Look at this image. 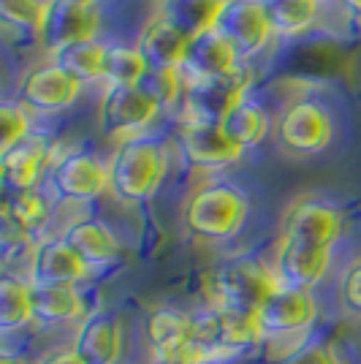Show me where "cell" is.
I'll list each match as a JSON object with an SVG mask.
<instances>
[{
	"instance_id": "12",
	"label": "cell",
	"mask_w": 361,
	"mask_h": 364,
	"mask_svg": "<svg viewBox=\"0 0 361 364\" xmlns=\"http://www.w3.org/2000/svg\"><path fill=\"white\" fill-rule=\"evenodd\" d=\"M256 313L266 340H288V337L304 334L316 323L318 304L310 291L283 286L277 294H271Z\"/></svg>"
},
{
	"instance_id": "19",
	"label": "cell",
	"mask_w": 361,
	"mask_h": 364,
	"mask_svg": "<svg viewBox=\"0 0 361 364\" xmlns=\"http://www.w3.org/2000/svg\"><path fill=\"white\" fill-rule=\"evenodd\" d=\"M188 46H190V36H185L166 14L150 19L136 41V49L141 52L147 68L152 71H180Z\"/></svg>"
},
{
	"instance_id": "32",
	"label": "cell",
	"mask_w": 361,
	"mask_h": 364,
	"mask_svg": "<svg viewBox=\"0 0 361 364\" xmlns=\"http://www.w3.org/2000/svg\"><path fill=\"white\" fill-rule=\"evenodd\" d=\"M46 0H0V16L6 25L28 33H41Z\"/></svg>"
},
{
	"instance_id": "20",
	"label": "cell",
	"mask_w": 361,
	"mask_h": 364,
	"mask_svg": "<svg viewBox=\"0 0 361 364\" xmlns=\"http://www.w3.org/2000/svg\"><path fill=\"white\" fill-rule=\"evenodd\" d=\"M82 364H117L122 356V326L112 313L85 316L71 343Z\"/></svg>"
},
{
	"instance_id": "2",
	"label": "cell",
	"mask_w": 361,
	"mask_h": 364,
	"mask_svg": "<svg viewBox=\"0 0 361 364\" xmlns=\"http://www.w3.org/2000/svg\"><path fill=\"white\" fill-rule=\"evenodd\" d=\"M182 220L185 228L198 240H231L247 220V196L228 182H207L185 201Z\"/></svg>"
},
{
	"instance_id": "30",
	"label": "cell",
	"mask_w": 361,
	"mask_h": 364,
	"mask_svg": "<svg viewBox=\"0 0 361 364\" xmlns=\"http://www.w3.org/2000/svg\"><path fill=\"white\" fill-rule=\"evenodd\" d=\"M147 63L136 46L114 44L106 46V63H104V82L109 87H134L141 85L147 76Z\"/></svg>"
},
{
	"instance_id": "22",
	"label": "cell",
	"mask_w": 361,
	"mask_h": 364,
	"mask_svg": "<svg viewBox=\"0 0 361 364\" xmlns=\"http://www.w3.org/2000/svg\"><path fill=\"white\" fill-rule=\"evenodd\" d=\"M63 240L90 269L92 267H109L120 256V245L114 240V234L101 220H90V218L74 220L65 228Z\"/></svg>"
},
{
	"instance_id": "9",
	"label": "cell",
	"mask_w": 361,
	"mask_h": 364,
	"mask_svg": "<svg viewBox=\"0 0 361 364\" xmlns=\"http://www.w3.org/2000/svg\"><path fill=\"white\" fill-rule=\"evenodd\" d=\"M215 31L237 49L239 60L261 55L274 36L261 0H226L217 14Z\"/></svg>"
},
{
	"instance_id": "15",
	"label": "cell",
	"mask_w": 361,
	"mask_h": 364,
	"mask_svg": "<svg viewBox=\"0 0 361 364\" xmlns=\"http://www.w3.org/2000/svg\"><path fill=\"white\" fill-rule=\"evenodd\" d=\"M180 144L185 158L198 168H226L237 164L242 152L231 139L223 134L220 125L215 122H198V120H185L180 128Z\"/></svg>"
},
{
	"instance_id": "23",
	"label": "cell",
	"mask_w": 361,
	"mask_h": 364,
	"mask_svg": "<svg viewBox=\"0 0 361 364\" xmlns=\"http://www.w3.org/2000/svg\"><path fill=\"white\" fill-rule=\"evenodd\" d=\"M33 323L52 326L85 318V302L76 286H31Z\"/></svg>"
},
{
	"instance_id": "4",
	"label": "cell",
	"mask_w": 361,
	"mask_h": 364,
	"mask_svg": "<svg viewBox=\"0 0 361 364\" xmlns=\"http://www.w3.org/2000/svg\"><path fill=\"white\" fill-rule=\"evenodd\" d=\"M280 289H283V280L274 272V267L258 258H234L223 264L212 277V294H215L212 307L231 304V307L258 310Z\"/></svg>"
},
{
	"instance_id": "37",
	"label": "cell",
	"mask_w": 361,
	"mask_h": 364,
	"mask_svg": "<svg viewBox=\"0 0 361 364\" xmlns=\"http://www.w3.org/2000/svg\"><path fill=\"white\" fill-rule=\"evenodd\" d=\"M0 364H28L22 356H16V353H0Z\"/></svg>"
},
{
	"instance_id": "8",
	"label": "cell",
	"mask_w": 361,
	"mask_h": 364,
	"mask_svg": "<svg viewBox=\"0 0 361 364\" xmlns=\"http://www.w3.org/2000/svg\"><path fill=\"white\" fill-rule=\"evenodd\" d=\"M49 185L63 201L87 204L109 191V164L90 152H68L52 161Z\"/></svg>"
},
{
	"instance_id": "1",
	"label": "cell",
	"mask_w": 361,
	"mask_h": 364,
	"mask_svg": "<svg viewBox=\"0 0 361 364\" xmlns=\"http://www.w3.org/2000/svg\"><path fill=\"white\" fill-rule=\"evenodd\" d=\"M168 155L150 136L117 141L109 158V193L122 204H141L163 182Z\"/></svg>"
},
{
	"instance_id": "43",
	"label": "cell",
	"mask_w": 361,
	"mask_h": 364,
	"mask_svg": "<svg viewBox=\"0 0 361 364\" xmlns=\"http://www.w3.org/2000/svg\"><path fill=\"white\" fill-rule=\"evenodd\" d=\"M318 3H320V0H318Z\"/></svg>"
},
{
	"instance_id": "34",
	"label": "cell",
	"mask_w": 361,
	"mask_h": 364,
	"mask_svg": "<svg viewBox=\"0 0 361 364\" xmlns=\"http://www.w3.org/2000/svg\"><path fill=\"white\" fill-rule=\"evenodd\" d=\"M340 296H343L347 313L361 318V261L345 269L343 280H340Z\"/></svg>"
},
{
	"instance_id": "18",
	"label": "cell",
	"mask_w": 361,
	"mask_h": 364,
	"mask_svg": "<svg viewBox=\"0 0 361 364\" xmlns=\"http://www.w3.org/2000/svg\"><path fill=\"white\" fill-rule=\"evenodd\" d=\"M28 274H31L28 277L31 286H76L90 274V267L60 237L36 245Z\"/></svg>"
},
{
	"instance_id": "10",
	"label": "cell",
	"mask_w": 361,
	"mask_h": 364,
	"mask_svg": "<svg viewBox=\"0 0 361 364\" xmlns=\"http://www.w3.org/2000/svg\"><path fill=\"white\" fill-rule=\"evenodd\" d=\"M250 68L242 63L237 71L217 79H207V82H193L185 87V101H188V120L198 122H215L226 117L231 109L239 101L247 98V87H250Z\"/></svg>"
},
{
	"instance_id": "38",
	"label": "cell",
	"mask_w": 361,
	"mask_h": 364,
	"mask_svg": "<svg viewBox=\"0 0 361 364\" xmlns=\"http://www.w3.org/2000/svg\"><path fill=\"white\" fill-rule=\"evenodd\" d=\"M347 6V11H353V14H359L361 16V0H343Z\"/></svg>"
},
{
	"instance_id": "14",
	"label": "cell",
	"mask_w": 361,
	"mask_h": 364,
	"mask_svg": "<svg viewBox=\"0 0 361 364\" xmlns=\"http://www.w3.org/2000/svg\"><path fill=\"white\" fill-rule=\"evenodd\" d=\"M331 267V247L326 245L301 242V240H286L277 247L274 272L280 274L283 286L288 289L310 291L323 280V274Z\"/></svg>"
},
{
	"instance_id": "36",
	"label": "cell",
	"mask_w": 361,
	"mask_h": 364,
	"mask_svg": "<svg viewBox=\"0 0 361 364\" xmlns=\"http://www.w3.org/2000/svg\"><path fill=\"white\" fill-rule=\"evenodd\" d=\"M38 364H82V359L74 353V348H60V350H52L46 353L44 359Z\"/></svg>"
},
{
	"instance_id": "6",
	"label": "cell",
	"mask_w": 361,
	"mask_h": 364,
	"mask_svg": "<svg viewBox=\"0 0 361 364\" xmlns=\"http://www.w3.org/2000/svg\"><path fill=\"white\" fill-rule=\"evenodd\" d=\"M331 114L313 98L291 101L277 117V144L291 155H316L331 141Z\"/></svg>"
},
{
	"instance_id": "16",
	"label": "cell",
	"mask_w": 361,
	"mask_h": 364,
	"mask_svg": "<svg viewBox=\"0 0 361 364\" xmlns=\"http://www.w3.org/2000/svg\"><path fill=\"white\" fill-rule=\"evenodd\" d=\"M340 231H343V215L320 198L293 201L283 218V237L286 240H301V242L331 247L337 242Z\"/></svg>"
},
{
	"instance_id": "7",
	"label": "cell",
	"mask_w": 361,
	"mask_h": 364,
	"mask_svg": "<svg viewBox=\"0 0 361 364\" xmlns=\"http://www.w3.org/2000/svg\"><path fill=\"white\" fill-rule=\"evenodd\" d=\"M158 114H161V107L139 85L106 87L101 107H98V125L104 136L125 141V139L141 136V131L152 125Z\"/></svg>"
},
{
	"instance_id": "26",
	"label": "cell",
	"mask_w": 361,
	"mask_h": 364,
	"mask_svg": "<svg viewBox=\"0 0 361 364\" xmlns=\"http://www.w3.org/2000/svg\"><path fill=\"white\" fill-rule=\"evenodd\" d=\"M271 33L299 36L310 31L318 16V0H261Z\"/></svg>"
},
{
	"instance_id": "42",
	"label": "cell",
	"mask_w": 361,
	"mask_h": 364,
	"mask_svg": "<svg viewBox=\"0 0 361 364\" xmlns=\"http://www.w3.org/2000/svg\"><path fill=\"white\" fill-rule=\"evenodd\" d=\"M166 3H171V0H163V6H166Z\"/></svg>"
},
{
	"instance_id": "27",
	"label": "cell",
	"mask_w": 361,
	"mask_h": 364,
	"mask_svg": "<svg viewBox=\"0 0 361 364\" xmlns=\"http://www.w3.org/2000/svg\"><path fill=\"white\" fill-rule=\"evenodd\" d=\"M33 323V302H31V283L3 274L0 280V329L16 332L22 326Z\"/></svg>"
},
{
	"instance_id": "29",
	"label": "cell",
	"mask_w": 361,
	"mask_h": 364,
	"mask_svg": "<svg viewBox=\"0 0 361 364\" xmlns=\"http://www.w3.org/2000/svg\"><path fill=\"white\" fill-rule=\"evenodd\" d=\"M49 220V201H46L38 191H25V193H14L6 201L3 210V223L16 228L22 234H38Z\"/></svg>"
},
{
	"instance_id": "3",
	"label": "cell",
	"mask_w": 361,
	"mask_h": 364,
	"mask_svg": "<svg viewBox=\"0 0 361 364\" xmlns=\"http://www.w3.org/2000/svg\"><path fill=\"white\" fill-rule=\"evenodd\" d=\"M147 343L155 362L210 364L215 362L201 343L196 316L177 307H155L147 316Z\"/></svg>"
},
{
	"instance_id": "11",
	"label": "cell",
	"mask_w": 361,
	"mask_h": 364,
	"mask_svg": "<svg viewBox=\"0 0 361 364\" xmlns=\"http://www.w3.org/2000/svg\"><path fill=\"white\" fill-rule=\"evenodd\" d=\"M79 92H82V82H76L74 76H68L52 60H46L25 71V76L19 79L16 101L25 104L31 112L52 114L71 107L79 98Z\"/></svg>"
},
{
	"instance_id": "25",
	"label": "cell",
	"mask_w": 361,
	"mask_h": 364,
	"mask_svg": "<svg viewBox=\"0 0 361 364\" xmlns=\"http://www.w3.org/2000/svg\"><path fill=\"white\" fill-rule=\"evenodd\" d=\"M220 128L239 150H247V147H256L264 139L269 136V112L261 107L258 101H250L244 98L237 107L228 112L226 117L220 120Z\"/></svg>"
},
{
	"instance_id": "41",
	"label": "cell",
	"mask_w": 361,
	"mask_h": 364,
	"mask_svg": "<svg viewBox=\"0 0 361 364\" xmlns=\"http://www.w3.org/2000/svg\"><path fill=\"white\" fill-rule=\"evenodd\" d=\"M82 3H92V6H95V0H82Z\"/></svg>"
},
{
	"instance_id": "28",
	"label": "cell",
	"mask_w": 361,
	"mask_h": 364,
	"mask_svg": "<svg viewBox=\"0 0 361 364\" xmlns=\"http://www.w3.org/2000/svg\"><path fill=\"white\" fill-rule=\"evenodd\" d=\"M226 0H171L166 3L163 14L180 28L185 36H198L215 28L217 14Z\"/></svg>"
},
{
	"instance_id": "21",
	"label": "cell",
	"mask_w": 361,
	"mask_h": 364,
	"mask_svg": "<svg viewBox=\"0 0 361 364\" xmlns=\"http://www.w3.org/2000/svg\"><path fill=\"white\" fill-rule=\"evenodd\" d=\"M46 161H49V147L44 136H33V134L16 141L14 147L0 150V174L6 188L14 193L36 191V182L41 177Z\"/></svg>"
},
{
	"instance_id": "31",
	"label": "cell",
	"mask_w": 361,
	"mask_h": 364,
	"mask_svg": "<svg viewBox=\"0 0 361 364\" xmlns=\"http://www.w3.org/2000/svg\"><path fill=\"white\" fill-rule=\"evenodd\" d=\"M139 87L147 92L152 101L161 107V112H163V109H171L180 101V95H185L188 85H185L180 71H152L150 68Z\"/></svg>"
},
{
	"instance_id": "39",
	"label": "cell",
	"mask_w": 361,
	"mask_h": 364,
	"mask_svg": "<svg viewBox=\"0 0 361 364\" xmlns=\"http://www.w3.org/2000/svg\"><path fill=\"white\" fill-rule=\"evenodd\" d=\"M210 364H239V359H215Z\"/></svg>"
},
{
	"instance_id": "40",
	"label": "cell",
	"mask_w": 361,
	"mask_h": 364,
	"mask_svg": "<svg viewBox=\"0 0 361 364\" xmlns=\"http://www.w3.org/2000/svg\"><path fill=\"white\" fill-rule=\"evenodd\" d=\"M155 364H182V362H155Z\"/></svg>"
},
{
	"instance_id": "13",
	"label": "cell",
	"mask_w": 361,
	"mask_h": 364,
	"mask_svg": "<svg viewBox=\"0 0 361 364\" xmlns=\"http://www.w3.org/2000/svg\"><path fill=\"white\" fill-rule=\"evenodd\" d=\"M98 33V11L92 3L82 0H46L41 41L46 52H55L74 41H90Z\"/></svg>"
},
{
	"instance_id": "17",
	"label": "cell",
	"mask_w": 361,
	"mask_h": 364,
	"mask_svg": "<svg viewBox=\"0 0 361 364\" xmlns=\"http://www.w3.org/2000/svg\"><path fill=\"white\" fill-rule=\"evenodd\" d=\"M239 65L242 60L237 55V49L212 28V31L198 33V36L190 38V46H188V55H185L180 74L185 79V85H193V82H207V79L226 76L231 71H237Z\"/></svg>"
},
{
	"instance_id": "33",
	"label": "cell",
	"mask_w": 361,
	"mask_h": 364,
	"mask_svg": "<svg viewBox=\"0 0 361 364\" xmlns=\"http://www.w3.org/2000/svg\"><path fill=\"white\" fill-rule=\"evenodd\" d=\"M0 150H9L14 147L16 141L31 136V109L19 101H3L0 107Z\"/></svg>"
},
{
	"instance_id": "5",
	"label": "cell",
	"mask_w": 361,
	"mask_h": 364,
	"mask_svg": "<svg viewBox=\"0 0 361 364\" xmlns=\"http://www.w3.org/2000/svg\"><path fill=\"white\" fill-rule=\"evenodd\" d=\"M196 323L212 359H239L247 348H256L266 340L258 323V313L244 307H210L207 313L196 316Z\"/></svg>"
},
{
	"instance_id": "24",
	"label": "cell",
	"mask_w": 361,
	"mask_h": 364,
	"mask_svg": "<svg viewBox=\"0 0 361 364\" xmlns=\"http://www.w3.org/2000/svg\"><path fill=\"white\" fill-rule=\"evenodd\" d=\"M49 60L58 68H63L68 76H74L76 82L87 85L95 79H104V63H106V44L98 38L90 41H74L65 44L55 52H49Z\"/></svg>"
},
{
	"instance_id": "35",
	"label": "cell",
	"mask_w": 361,
	"mask_h": 364,
	"mask_svg": "<svg viewBox=\"0 0 361 364\" xmlns=\"http://www.w3.org/2000/svg\"><path fill=\"white\" fill-rule=\"evenodd\" d=\"M280 364H343V362H340V356L334 353L331 346L313 343V346H301L293 353H288L286 359H280Z\"/></svg>"
}]
</instances>
